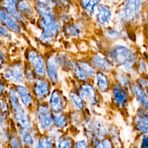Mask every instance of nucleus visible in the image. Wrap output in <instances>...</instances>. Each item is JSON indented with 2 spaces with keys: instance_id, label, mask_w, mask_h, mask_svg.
<instances>
[{
  "instance_id": "1",
  "label": "nucleus",
  "mask_w": 148,
  "mask_h": 148,
  "mask_svg": "<svg viewBox=\"0 0 148 148\" xmlns=\"http://www.w3.org/2000/svg\"><path fill=\"white\" fill-rule=\"evenodd\" d=\"M34 7L37 15L35 25L39 30L36 40L43 45L50 46L61 36L62 24L53 6L44 3H34Z\"/></svg>"
},
{
  "instance_id": "2",
  "label": "nucleus",
  "mask_w": 148,
  "mask_h": 148,
  "mask_svg": "<svg viewBox=\"0 0 148 148\" xmlns=\"http://www.w3.org/2000/svg\"><path fill=\"white\" fill-rule=\"evenodd\" d=\"M25 64L24 60L16 58L11 60L8 65L0 72V76L8 84L14 86L25 83Z\"/></svg>"
},
{
  "instance_id": "3",
  "label": "nucleus",
  "mask_w": 148,
  "mask_h": 148,
  "mask_svg": "<svg viewBox=\"0 0 148 148\" xmlns=\"http://www.w3.org/2000/svg\"><path fill=\"white\" fill-rule=\"evenodd\" d=\"M24 61L32 68L38 77H46L45 53L39 49L34 46L25 49Z\"/></svg>"
},
{
  "instance_id": "4",
  "label": "nucleus",
  "mask_w": 148,
  "mask_h": 148,
  "mask_svg": "<svg viewBox=\"0 0 148 148\" xmlns=\"http://www.w3.org/2000/svg\"><path fill=\"white\" fill-rule=\"evenodd\" d=\"M46 58V77L53 86H58L61 82V71L56 58V50L52 49L44 52Z\"/></svg>"
},
{
  "instance_id": "5",
  "label": "nucleus",
  "mask_w": 148,
  "mask_h": 148,
  "mask_svg": "<svg viewBox=\"0 0 148 148\" xmlns=\"http://www.w3.org/2000/svg\"><path fill=\"white\" fill-rule=\"evenodd\" d=\"M110 61L117 65H123L127 69H130L135 63L134 54L127 47L117 45L108 53Z\"/></svg>"
},
{
  "instance_id": "6",
  "label": "nucleus",
  "mask_w": 148,
  "mask_h": 148,
  "mask_svg": "<svg viewBox=\"0 0 148 148\" xmlns=\"http://www.w3.org/2000/svg\"><path fill=\"white\" fill-rule=\"evenodd\" d=\"M53 87L47 77H37L30 88L35 98L41 101L49 97Z\"/></svg>"
},
{
  "instance_id": "7",
  "label": "nucleus",
  "mask_w": 148,
  "mask_h": 148,
  "mask_svg": "<svg viewBox=\"0 0 148 148\" xmlns=\"http://www.w3.org/2000/svg\"><path fill=\"white\" fill-rule=\"evenodd\" d=\"M84 33L83 23L74 19L73 20L62 25L61 36L66 39L76 40L81 38Z\"/></svg>"
},
{
  "instance_id": "8",
  "label": "nucleus",
  "mask_w": 148,
  "mask_h": 148,
  "mask_svg": "<svg viewBox=\"0 0 148 148\" xmlns=\"http://www.w3.org/2000/svg\"><path fill=\"white\" fill-rule=\"evenodd\" d=\"M77 91L85 103L95 106L98 102L97 90L89 82L80 83L77 87Z\"/></svg>"
},
{
  "instance_id": "9",
  "label": "nucleus",
  "mask_w": 148,
  "mask_h": 148,
  "mask_svg": "<svg viewBox=\"0 0 148 148\" xmlns=\"http://www.w3.org/2000/svg\"><path fill=\"white\" fill-rule=\"evenodd\" d=\"M66 98L62 91L58 87H54L49 97V106L50 110L55 113H61L65 108Z\"/></svg>"
},
{
  "instance_id": "10",
  "label": "nucleus",
  "mask_w": 148,
  "mask_h": 148,
  "mask_svg": "<svg viewBox=\"0 0 148 148\" xmlns=\"http://www.w3.org/2000/svg\"><path fill=\"white\" fill-rule=\"evenodd\" d=\"M0 23L12 34L21 35L24 33L25 29L8 12L0 6Z\"/></svg>"
},
{
  "instance_id": "11",
  "label": "nucleus",
  "mask_w": 148,
  "mask_h": 148,
  "mask_svg": "<svg viewBox=\"0 0 148 148\" xmlns=\"http://www.w3.org/2000/svg\"><path fill=\"white\" fill-rule=\"evenodd\" d=\"M37 119L40 128L43 131L49 130L53 122V114L48 105L43 102L37 107Z\"/></svg>"
},
{
  "instance_id": "12",
  "label": "nucleus",
  "mask_w": 148,
  "mask_h": 148,
  "mask_svg": "<svg viewBox=\"0 0 148 148\" xmlns=\"http://www.w3.org/2000/svg\"><path fill=\"white\" fill-rule=\"evenodd\" d=\"M16 8L28 23L35 24L37 18L34 3L31 0H19Z\"/></svg>"
},
{
  "instance_id": "13",
  "label": "nucleus",
  "mask_w": 148,
  "mask_h": 148,
  "mask_svg": "<svg viewBox=\"0 0 148 148\" xmlns=\"http://www.w3.org/2000/svg\"><path fill=\"white\" fill-rule=\"evenodd\" d=\"M24 107L21 105L12 109L14 120L20 128V132L30 131L32 128V123L30 117L26 113Z\"/></svg>"
},
{
  "instance_id": "14",
  "label": "nucleus",
  "mask_w": 148,
  "mask_h": 148,
  "mask_svg": "<svg viewBox=\"0 0 148 148\" xmlns=\"http://www.w3.org/2000/svg\"><path fill=\"white\" fill-rule=\"evenodd\" d=\"M15 87L23 106L25 108H30L33 105L35 99L30 87L24 83L16 85Z\"/></svg>"
},
{
  "instance_id": "15",
  "label": "nucleus",
  "mask_w": 148,
  "mask_h": 148,
  "mask_svg": "<svg viewBox=\"0 0 148 148\" xmlns=\"http://www.w3.org/2000/svg\"><path fill=\"white\" fill-rule=\"evenodd\" d=\"M56 58L62 72L71 73L74 64L75 58L69 53L62 50H56Z\"/></svg>"
},
{
  "instance_id": "16",
  "label": "nucleus",
  "mask_w": 148,
  "mask_h": 148,
  "mask_svg": "<svg viewBox=\"0 0 148 148\" xmlns=\"http://www.w3.org/2000/svg\"><path fill=\"white\" fill-rule=\"evenodd\" d=\"M112 99L114 105L120 109L126 107L129 97L123 87L114 84L112 87Z\"/></svg>"
},
{
  "instance_id": "17",
  "label": "nucleus",
  "mask_w": 148,
  "mask_h": 148,
  "mask_svg": "<svg viewBox=\"0 0 148 148\" xmlns=\"http://www.w3.org/2000/svg\"><path fill=\"white\" fill-rule=\"evenodd\" d=\"M140 0H125L122 14L125 19L132 18L139 11Z\"/></svg>"
},
{
  "instance_id": "18",
  "label": "nucleus",
  "mask_w": 148,
  "mask_h": 148,
  "mask_svg": "<svg viewBox=\"0 0 148 148\" xmlns=\"http://www.w3.org/2000/svg\"><path fill=\"white\" fill-rule=\"evenodd\" d=\"M95 14L97 23L100 26L106 25L109 23L111 17L110 9L105 5H98L95 9Z\"/></svg>"
},
{
  "instance_id": "19",
  "label": "nucleus",
  "mask_w": 148,
  "mask_h": 148,
  "mask_svg": "<svg viewBox=\"0 0 148 148\" xmlns=\"http://www.w3.org/2000/svg\"><path fill=\"white\" fill-rule=\"evenodd\" d=\"M76 1L82 13L86 17L91 18L94 16L100 0H76Z\"/></svg>"
},
{
  "instance_id": "20",
  "label": "nucleus",
  "mask_w": 148,
  "mask_h": 148,
  "mask_svg": "<svg viewBox=\"0 0 148 148\" xmlns=\"http://www.w3.org/2000/svg\"><path fill=\"white\" fill-rule=\"evenodd\" d=\"M75 62L82 73L84 74L89 80L95 77L97 71L90 61L83 58H75Z\"/></svg>"
},
{
  "instance_id": "21",
  "label": "nucleus",
  "mask_w": 148,
  "mask_h": 148,
  "mask_svg": "<svg viewBox=\"0 0 148 148\" xmlns=\"http://www.w3.org/2000/svg\"><path fill=\"white\" fill-rule=\"evenodd\" d=\"M89 61L95 69H99L101 72H109L112 69V65L110 62L98 54L92 56Z\"/></svg>"
},
{
  "instance_id": "22",
  "label": "nucleus",
  "mask_w": 148,
  "mask_h": 148,
  "mask_svg": "<svg viewBox=\"0 0 148 148\" xmlns=\"http://www.w3.org/2000/svg\"><path fill=\"white\" fill-rule=\"evenodd\" d=\"M53 5L57 12L72 13L75 2L74 0H53Z\"/></svg>"
},
{
  "instance_id": "23",
  "label": "nucleus",
  "mask_w": 148,
  "mask_h": 148,
  "mask_svg": "<svg viewBox=\"0 0 148 148\" xmlns=\"http://www.w3.org/2000/svg\"><path fill=\"white\" fill-rule=\"evenodd\" d=\"M131 90L143 108L148 110V97L143 88L138 84H134L131 86Z\"/></svg>"
},
{
  "instance_id": "24",
  "label": "nucleus",
  "mask_w": 148,
  "mask_h": 148,
  "mask_svg": "<svg viewBox=\"0 0 148 148\" xmlns=\"http://www.w3.org/2000/svg\"><path fill=\"white\" fill-rule=\"evenodd\" d=\"M96 84L98 90L101 92H106L109 88V79L102 72H97L95 76Z\"/></svg>"
},
{
  "instance_id": "25",
  "label": "nucleus",
  "mask_w": 148,
  "mask_h": 148,
  "mask_svg": "<svg viewBox=\"0 0 148 148\" xmlns=\"http://www.w3.org/2000/svg\"><path fill=\"white\" fill-rule=\"evenodd\" d=\"M68 97L73 106L77 110H82L85 108V103L80 95L77 87L70 91L68 94Z\"/></svg>"
},
{
  "instance_id": "26",
  "label": "nucleus",
  "mask_w": 148,
  "mask_h": 148,
  "mask_svg": "<svg viewBox=\"0 0 148 148\" xmlns=\"http://www.w3.org/2000/svg\"><path fill=\"white\" fill-rule=\"evenodd\" d=\"M25 68H24V77H25V83L29 87H31L36 78L38 77L36 73L32 68L24 62Z\"/></svg>"
},
{
  "instance_id": "27",
  "label": "nucleus",
  "mask_w": 148,
  "mask_h": 148,
  "mask_svg": "<svg viewBox=\"0 0 148 148\" xmlns=\"http://www.w3.org/2000/svg\"><path fill=\"white\" fill-rule=\"evenodd\" d=\"M53 124L59 128H64L68 124V118L66 115L61 113H53Z\"/></svg>"
},
{
  "instance_id": "28",
  "label": "nucleus",
  "mask_w": 148,
  "mask_h": 148,
  "mask_svg": "<svg viewBox=\"0 0 148 148\" xmlns=\"http://www.w3.org/2000/svg\"><path fill=\"white\" fill-rule=\"evenodd\" d=\"M94 148H114L110 138L106 136L102 139L92 140Z\"/></svg>"
},
{
  "instance_id": "29",
  "label": "nucleus",
  "mask_w": 148,
  "mask_h": 148,
  "mask_svg": "<svg viewBox=\"0 0 148 148\" xmlns=\"http://www.w3.org/2000/svg\"><path fill=\"white\" fill-rule=\"evenodd\" d=\"M72 138L68 136H61L57 141V148H72L75 145Z\"/></svg>"
},
{
  "instance_id": "30",
  "label": "nucleus",
  "mask_w": 148,
  "mask_h": 148,
  "mask_svg": "<svg viewBox=\"0 0 148 148\" xmlns=\"http://www.w3.org/2000/svg\"><path fill=\"white\" fill-rule=\"evenodd\" d=\"M11 59L5 47L0 46V72L10 62Z\"/></svg>"
},
{
  "instance_id": "31",
  "label": "nucleus",
  "mask_w": 148,
  "mask_h": 148,
  "mask_svg": "<svg viewBox=\"0 0 148 148\" xmlns=\"http://www.w3.org/2000/svg\"><path fill=\"white\" fill-rule=\"evenodd\" d=\"M20 133L21 139L23 145L27 147H31L35 144L34 138L29 131L20 132Z\"/></svg>"
},
{
  "instance_id": "32",
  "label": "nucleus",
  "mask_w": 148,
  "mask_h": 148,
  "mask_svg": "<svg viewBox=\"0 0 148 148\" xmlns=\"http://www.w3.org/2000/svg\"><path fill=\"white\" fill-rule=\"evenodd\" d=\"M57 17L62 25L75 19L72 13L66 12H57Z\"/></svg>"
},
{
  "instance_id": "33",
  "label": "nucleus",
  "mask_w": 148,
  "mask_h": 148,
  "mask_svg": "<svg viewBox=\"0 0 148 148\" xmlns=\"http://www.w3.org/2000/svg\"><path fill=\"white\" fill-rule=\"evenodd\" d=\"M9 143L11 148H21L23 145L21 139L16 134L11 135Z\"/></svg>"
},
{
  "instance_id": "34",
  "label": "nucleus",
  "mask_w": 148,
  "mask_h": 148,
  "mask_svg": "<svg viewBox=\"0 0 148 148\" xmlns=\"http://www.w3.org/2000/svg\"><path fill=\"white\" fill-rule=\"evenodd\" d=\"M136 130L141 134H148V123L134 121Z\"/></svg>"
},
{
  "instance_id": "35",
  "label": "nucleus",
  "mask_w": 148,
  "mask_h": 148,
  "mask_svg": "<svg viewBox=\"0 0 148 148\" xmlns=\"http://www.w3.org/2000/svg\"><path fill=\"white\" fill-rule=\"evenodd\" d=\"M45 148H54L55 146V139L50 136H46L40 139Z\"/></svg>"
},
{
  "instance_id": "36",
  "label": "nucleus",
  "mask_w": 148,
  "mask_h": 148,
  "mask_svg": "<svg viewBox=\"0 0 148 148\" xmlns=\"http://www.w3.org/2000/svg\"><path fill=\"white\" fill-rule=\"evenodd\" d=\"M0 36L6 42L12 39V33L0 23Z\"/></svg>"
},
{
  "instance_id": "37",
  "label": "nucleus",
  "mask_w": 148,
  "mask_h": 148,
  "mask_svg": "<svg viewBox=\"0 0 148 148\" xmlns=\"http://www.w3.org/2000/svg\"><path fill=\"white\" fill-rule=\"evenodd\" d=\"M117 79L121 87H127L130 84V79L125 73H120L117 75Z\"/></svg>"
},
{
  "instance_id": "38",
  "label": "nucleus",
  "mask_w": 148,
  "mask_h": 148,
  "mask_svg": "<svg viewBox=\"0 0 148 148\" xmlns=\"http://www.w3.org/2000/svg\"><path fill=\"white\" fill-rule=\"evenodd\" d=\"M8 109L9 106L6 95H5L0 97V113L7 114Z\"/></svg>"
},
{
  "instance_id": "39",
  "label": "nucleus",
  "mask_w": 148,
  "mask_h": 148,
  "mask_svg": "<svg viewBox=\"0 0 148 148\" xmlns=\"http://www.w3.org/2000/svg\"><path fill=\"white\" fill-rule=\"evenodd\" d=\"M9 84L0 76V97L6 94Z\"/></svg>"
},
{
  "instance_id": "40",
  "label": "nucleus",
  "mask_w": 148,
  "mask_h": 148,
  "mask_svg": "<svg viewBox=\"0 0 148 148\" xmlns=\"http://www.w3.org/2000/svg\"><path fill=\"white\" fill-rule=\"evenodd\" d=\"M74 148H90L88 143L84 139L77 140L74 145Z\"/></svg>"
},
{
  "instance_id": "41",
  "label": "nucleus",
  "mask_w": 148,
  "mask_h": 148,
  "mask_svg": "<svg viewBox=\"0 0 148 148\" xmlns=\"http://www.w3.org/2000/svg\"><path fill=\"white\" fill-rule=\"evenodd\" d=\"M139 148H148V134H142Z\"/></svg>"
},
{
  "instance_id": "42",
  "label": "nucleus",
  "mask_w": 148,
  "mask_h": 148,
  "mask_svg": "<svg viewBox=\"0 0 148 148\" xmlns=\"http://www.w3.org/2000/svg\"><path fill=\"white\" fill-rule=\"evenodd\" d=\"M107 36L111 39H115L118 38L119 34L115 30L113 29H108L106 32Z\"/></svg>"
},
{
  "instance_id": "43",
  "label": "nucleus",
  "mask_w": 148,
  "mask_h": 148,
  "mask_svg": "<svg viewBox=\"0 0 148 148\" xmlns=\"http://www.w3.org/2000/svg\"><path fill=\"white\" fill-rule=\"evenodd\" d=\"M19 0H0V5H12L16 6Z\"/></svg>"
},
{
  "instance_id": "44",
  "label": "nucleus",
  "mask_w": 148,
  "mask_h": 148,
  "mask_svg": "<svg viewBox=\"0 0 148 148\" xmlns=\"http://www.w3.org/2000/svg\"><path fill=\"white\" fill-rule=\"evenodd\" d=\"M34 3H44L48 4L51 6H53V0H31Z\"/></svg>"
},
{
  "instance_id": "45",
  "label": "nucleus",
  "mask_w": 148,
  "mask_h": 148,
  "mask_svg": "<svg viewBox=\"0 0 148 148\" xmlns=\"http://www.w3.org/2000/svg\"><path fill=\"white\" fill-rule=\"evenodd\" d=\"M139 85V84H138ZM142 88H145L147 86V82L146 81L143 79H139V85Z\"/></svg>"
},
{
  "instance_id": "46",
  "label": "nucleus",
  "mask_w": 148,
  "mask_h": 148,
  "mask_svg": "<svg viewBox=\"0 0 148 148\" xmlns=\"http://www.w3.org/2000/svg\"><path fill=\"white\" fill-rule=\"evenodd\" d=\"M34 145H35V148H45L43 147L42 143H41L40 139L37 140Z\"/></svg>"
},
{
  "instance_id": "47",
  "label": "nucleus",
  "mask_w": 148,
  "mask_h": 148,
  "mask_svg": "<svg viewBox=\"0 0 148 148\" xmlns=\"http://www.w3.org/2000/svg\"><path fill=\"white\" fill-rule=\"evenodd\" d=\"M5 44L6 42L3 39V38L0 36V46L1 47H5Z\"/></svg>"
},
{
  "instance_id": "48",
  "label": "nucleus",
  "mask_w": 148,
  "mask_h": 148,
  "mask_svg": "<svg viewBox=\"0 0 148 148\" xmlns=\"http://www.w3.org/2000/svg\"><path fill=\"white\" fill-rule=\"evenodd\" d=\"M139 66H140V69H141L142 71H144L145 69H146V66H145L144 63L142 62V63H140Z\"/></svg>"
},
{
  "instance_id": "49",
  "label": "nucleus",
  "mask_w": 148,
  "mask_h": 148,
  "mask_svg": "<svg viewBox=\"0 0 148 148\" xmlns=\"http://www.w3.org/2000/svg\"><path fill=\"white\" fill-rule=\"evenodd\" d=\"M0 148H2V143L1 142V140H0Z\"/></svg>"
},
{
  "instance_id": "50",
  "label": "nucleus",
  "mask_w": 148,
  "mask_h": 148,
  "mask_svg": "<svg viewBox=\"0 0 148 148\" xmlns=\"http://www.w3.org/2000/svg\"><path fill=\"white\" fill-rule=\"evenodd\" d=\"M147 97H148V87H147Z\"/></svg>"
},
{
  "instance_id": "51",
  "label": "nucleus",
  "mask_w": 148,
  "mask_h": 148,
  "mask_svg": "<svg viewBox=\"0 0 148 148\" xmlns=\"http://www.w3.org/2000/svg\"><path fill=\"white\" fill-rule=\"evenodd\" d=\"M147 80H148V77H147Z\"/></svg>"
}]
</instances>
